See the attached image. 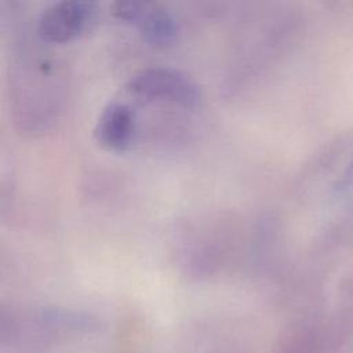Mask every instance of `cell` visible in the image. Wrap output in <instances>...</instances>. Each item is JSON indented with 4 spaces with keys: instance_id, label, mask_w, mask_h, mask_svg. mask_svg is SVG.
<instances>
[{
    "instance_id": "4",
    "label": "cell",
    "mask_w": 353,
    "mask_h": 353,
    "mask_svg": "<svg viewBox=\"0 0 353 353\" xmlns=\"http://www.w3.org/2000/svg\"><path fill=\"white\" fill-rule=\"evenodd\" d=\"M137 132L135 112L121 102H109L99 113L94 137L103 148L121 152L130 148Z\"/></svg>"
},
{
    "instance_id": "2",
    "label": "cell",
    "mask_w": 353,
    "mask_h": 353,
    "mask_svg": "<svg viewBox=\"0 0 353 353\" xmlns=\"http://www.w3.org/2000/svg\"><path fill=\"white\" fill-rule=\"evenodd\" d=\"M95 15V4L84 0H59L41 10L36 32L46 43H65L79 36Z\"/></svg>"
},
{
    "instance_id": "1",
    "label": "cell",
    "mask_w": 353,
    "mask_h": 353,
    "mask_svg": "<svg viewBox=\"0 0 353 353\" xmlns=\"http://www.w3.org/2000/svg\"><path fill=\"white\" fill-rule=\"evenodd\" d=\"M125 90L138 98L167 101L194 106L200 99L199 85L182 70L170 66H150L134 73Z\"/></svg>"
},
{
    "instance_id": "3",
    "label": "cell",
    "mask_w": 353,
    "mask_h": 353,
    "mask_svg": "<svg viewBox=\"0 0 353 353\" xmlns=\"http://www.w3.org/2000/svg\"><path fill=\"white\" fill-rule=\"evenodd\" d=\"M112 14L119 19L134 23L141 34L156 46L172 43L178 33L175 18L159 4L134 0L116 1L112 6Z\"/></svg>"
}]
</instances>
